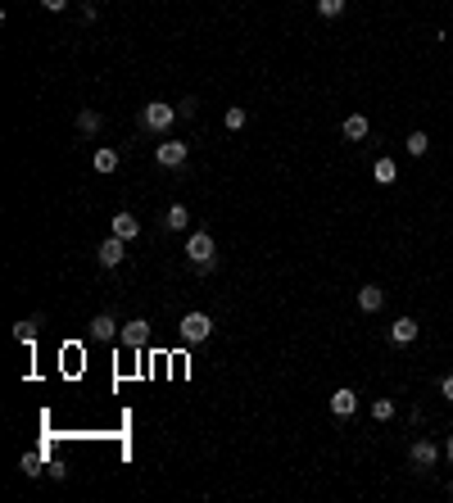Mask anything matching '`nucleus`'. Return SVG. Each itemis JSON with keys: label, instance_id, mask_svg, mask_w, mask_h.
I'll list each match as a JSON object with an SVG mask.
<instances>
[{"label": "nucleus", "instance_id": "27", "mask_svg": "<svg viewBox=\"0 0 453 503\" xmlns=\"http://www.w3.org/2000/svg\"><path fill=\"white\" fill-rule=\"evenodd\" d=\"M444 458H449V462H453V435H449V440H444Z\"/></svg>", "mask_w": 453, "mask_h": 503}, {"label": "nucleus", "instance_id": "25", "mask_svg": "<svg viewBox=\"0 0 453 503\" xmlns=\"http://www.w3.org/2000/svg\"><path fill=\"white\" fill-rule=\"evenodd\" d=\"M177 114H181V118H195V100H191V95H186V100L177 105Z\"/></svg>", "mask_w": 453, "mask_h": 503}, {"label": "nucleus", "instance_id": "24", "mask_svg": "<svg viewBox=\"0 0 453 503\" xmlns=\"http://www.w3.org/2000/svg\"><path fill=\"white\" fill-rule=\"evenodd\" d=\"M41 9H50V14H64V9H68V0H41Z\"/></svg>", "mask_w": 453, "mask_h": 503}, {"label": "nucleus", "instance_id": "19", "mask_svg": "<svg viewBox=\"0 0 453 503\" xmlns=\"http://www.w3.org/2000/svg\"><path fill=\"white\" fill-rule=\"evenodd\" d=\"M36 331H41V317H28V322H18V327H14V336L23 340V345H32Z\"/></svg>", "mask_w": 453, "mask_h": 503}, {"label": "nucleus", "instance_id": "21", "mask_svg": "<svg viewBox=\"0 0 453 503\" xmlns=\"http://www.w3.org/2000/svg\"><path fill=\"white\" fill-rule=\"evenodd\" d=\"M223 122H227V132H240V127H245V109H240V105H231L227 114H223Z\"/></svg>", "mask_w": 453, "mask_h": 503}, {"label": "nucleus", "instance_id": "11", "mask_svg": "<svg viewBox=\"0 0 453 503\" xmlns=\"http://www.w3.org/2000/svg\"><path fill=\"white\" fill-rule=\"evenodd\" d=\"M417 317H395V322H390V340H395V345H412V340H417Z\"/></svg>", "mask_w": 453, "mask_h": 503}, {"label": "nucleus", "instance_id": "13", "mask_svg": "<svg viewBox=\"0 0 453 503\" xmlns=\"http://www.w3.org/2000/svg\"><path fill=\"white\" fill-rule=\"evenodd\" d=\"M118 322H114V317H109V313H100V317H91V340H105V345H109V340H118Z\"/></svg>", "mask_w": 453, "mask_h": 503}, {"label": "nucleus", "instance_id": "9", "mask_svg": "<svg viewBox=\"0 0 453 503\" xmlns=\"http://www.w3.org/2000/svg\"><path fill=\"white\" fill-rule=\"evenodd\" d=\"M118 164H122V154L114 150V145H95V154H91V168H95V173H118Z\"/></svg>", "mask_w": 453, "mask_h": 503}, {"label": "nucleus", "instance_id": "3", "mask_svg": "<svg viewBox=\"0 0 453 503\" xmlns=\"http://www.w3.org/2000/svg\"><path fill=\"white\" fill-rule=\"evenodd\" d=\"M209 336H213V317L209 313H186L181 317V340H186V345H204Z\"/></svg>", "mask_w": 453, "mask_h": 503}, {"label": "nucleus", "instance_id": "4", "mask_svg": "<svg viewBox=\"0 0 453 503\" xmlns=\"http://www.w3.org/2000/svg\"><path fill=\"white\" fill-rule=\"evenodd\" d=\"M191 159V145L186 141H159L154 145V164L159 168H181Z\"/></svg>", "mask_w": 453, "mask_h": 503}, {"label": "nucleus", "instance_id": "14", "mask_svg": "<svg viewBox=\"0 0 453 503\" xmlns=\"http://www.w3.org/2000/svg\"><path fill=\"white\" fill-rule=\"evenodd\" d=\"M100 127H105L100 109H78V132H82V137H100Z\"/></svg>", "mask_w": 453, "mask_h": 503}, {"label": "nucleus", "instance_id": "23", "mask_svg": "<svg viewBox=\"0 0 453 503\" xmlns=\"http://www.w3.org/2000/svg\"><path fill=\"white\" fill-rule=\"evenodd\" d=\"M18 467L28 472V476H41V453H23V458H18Z\"/></svg>", "mask_w": 453, "mask_h": 503}, {"label": "nucleus", "instance_id": "20", "mask_svg": "<svg viewBox=\"0 0 453 503\" xmlns=\"http://www.w3.org/2000/svg\"><path fill=\"white\" fill-rule=\"evenodd\" d=\"M345 5H349V0H317V14H322V18H340V14H345Z\"/></svg>", "mask_w": 453, "mask_h": 503}, {"label": "nucleus", "instance_id": "15", "mask_svg": "<svg viewBox=\"0 0 453 503\" xmlns=\"http://www.w3.org/2000/svg\"><path fill=\"white\" fill-rule=\"evenodd\" d=\"M186 227H191V208L186 204H173L164 213V231H186Z\"/></svg>", "mask_w": 453, "mask_h": 503}, {"label": "nucleus", "instance_id": "1", "mask_svg": "<svg viewBox=\"0 0 453 503\" xmlns=\"http://www.w3.org/2000/svg\"><path fill=\"white\" fill-rule=\"evenodd\" d=\"M186 259H191V268L200 277H209L218 268V245H213L209 231H191V236H186Z\"/></svg>", "mask_w": 453, "mask_h": 503}, {"label": "nucleus", "instance_id": "5", "mask_svg": "<svg viewBox=\"0 0 453 503\" xmlns=\"http://www.w3.org/2000/svg\"><path fill=\"white\" fill-rule=\"evenodd\" d=\"M118 345L122 349H145V345H150V322H145V317H137V322H127V327H122L118 331Z\"/></svg>", "mask_w": 453, "mask_h": 503}, {"label": "nucleus", "instance_id": "17", "mask_svg": "<svg viewBox=\"0 0 453 503\" xmlns=\"http://www.w3.org/2000/svg\"><path fill=\"white\" fill-rule=\"evenodd\" d=\"M381 304H385V290H381V286H363V290H358V309H363V313H376Z\"/></svg>", "mask_w": 453, "mask_h": 503}, {"label": "nucleus", "instance_id": "10", "mask_svg": "<svg viewBox=\"0 0 453 503\" xmlns=\"http://www.w3.org/2000/svg\"><path fill=\"white\" fill-rule=\"evenodd\" d=\"M367 132H372V122H367V114H349L345 122H340V137H345V141H353V145H358V141H367Z\"/></svg>", "mask_w": 453, "mask_h": 503}, {"label": "nucleus", "instance_id": "26", "mask_svg": "<svg viewBox=\"0 0 453 503\" xmlns=\"http://www.w3.org/2000/svg\"><path fill=\"white\" fill-rule=\"evenodd\" d=\"M439 395H444V399L453 403V376H444V381H439Z\"/></svg>", "mask_w": 453, "mask_h": 503}, {"label": "nucleus", "instance_id": "18", "mask_svg": "<svg viewBox=\"0 0 453 503\" xmlns=\"http://www.w3.org/2000/svg\"><path fill=\"white\" fill-rule=\"evenodd\" d=\"M403 150H408L412 159H422L426 150H431V137H426V132H408V141H403Z\"/></svg>", "mask_w": 453, "mask_h": 503}, {"label": "nucleus", "instance_id": "6", "mask_svg": "<svg viewBox=\"0 0 453 503\" xmlns=\"http://www.w3.org/2000/svg\"><path fill=\"white\" fill-rule=\"evenodd\" d=\"M408 458H412V467H417V472H431L439 462V445H431V440H412Z\"/></svg>", "mask_w": 453, "mask_h": 503}, {"label": "nucleus", "instance_id": "2", "mask_svg": "<svg viewBox=\"0 0 453 503\" xmlns=\"http://www.w3.org/2000/svg\"><path fill=\"white\" fill-rule=\"evenodd\" d=\"M177 118H181V114H177V109L168 105V100H150V105L141 109V122H145L150 132H173V122H177Z\"/></svg>", "mask_w": 453, "mask_h": 503}, {"label": "nucleus", "instance_id": "12", "mask_svg": "<svg viewBox=\"0 0 453 503\" xmlns=\"http://www.w3.org/2000/svg\"><path fill=\"white\" fill-rule=\"evenodd\" d=\"M331 413L336 417H353V413H358V395H353V386H340L331 395Z\"/></svg>", "mask_w": 453, "mask_h": 503}, {"label": "nucleus", "instance_id": "22", "mask_svg": "<svg viewBox=\"0 0 453 503\" xmlns=\"http://www.w3.org/2000/svg\"><path fill=\"white\" fill-rule=\"evenodd\" d=\"M372 417H376V422H390V417H395V399H376L372 403Z\"/></svg>", "mask_w": 453, "mask_h": 503}, {"label": "nucleus", "instance_id": "7", "mask_svg": "<svg viewBox=\"0 0 453 503\" xmlns=\"http://www.w3.org/2000/svg\"><path fill=\"white\" fill-rule=\"evenodd\" d=\"M95 259H100V268H118L122 259H127V240H118L114 231H109V240H100V250H95Z\"/></svg>", "mask_w": 453, "mask_h": 503}, {"label": "nucleus", "instance_id": "8", "mask_svg": "<svg viewBox=\"0 0 453 503\" xmlns=\"http://www.w3.org/2000/svg\"><path fill=\"white\" fill-rule=\"evenodd\" d=\"M109 231H114L118 240H127V245H132V240L141 236V218H137V213H114V223H109Z\"/></svg>", "mask_w": 453, "mask_h": 503}, {"label": "nucleus", "instance_id": "16", "mask_svg": "<svg viewBox=\"0 0 453 503\" xmlns=\"http://www.w3.org/2000/svg\"><path fill=\"white\" fill-rule=\"evenodd\" d=\"M372 177L381 181V186H395V181H399V164H395V159H376V164H372Z\"/></svg>", "mask_w": 453, "mask_h": 503}]
</instances>
